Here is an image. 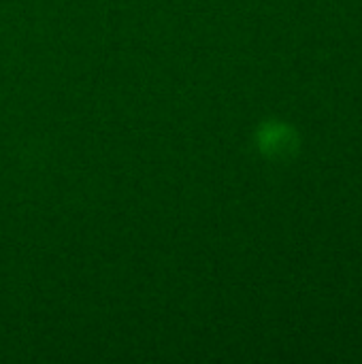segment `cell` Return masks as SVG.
Returning a JSON list of instances; mask_svg holds the SVG:
<instances>
[{
	"label": "cell",
	"mask_w": 362,
	"mask_h": 364,
	"mask_svg": "<svg viewBox=\"0 0 362 364\" xmlns=\"http://www.w3.org/2000/svg\"><path fill=\"white\" fill-rule=\"evenodd\" d=\"M258 149L271 160H288L299 151V134L292 126L284 122H267L256 134Z\"/></svg>",
	"instance_id": "cell-1"
}]
</instances>
